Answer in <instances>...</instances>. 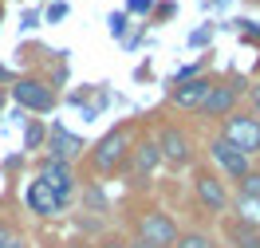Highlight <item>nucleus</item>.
I'll return each instance as SVG.
<instances>
[{"label":"nucleus","mask_w":260,"mask_h":248,"mask_svg":"<svg viewBox=\"0 0 260 248\" xmlns=\"http://www.w3.org/2000/svg\"><path fill=\"white\" fill-rule=\"evenodd\" d=\"M150 8V0H130V12H146Z\"/></svg>","instance_id":"nucleus-23"},{"label":"nucleus","mask_w":260,"mask_h":248,"mask_svg":"<svg viewBox=\"0 0 260 248\" xmlns=\"http://www.w3.org/2000/svg\"><path fill=\"white\" fill-rule=\"evenodd\" d=\"M209 91H213V79L197 75V79H181L170 99H174V107H181V111H201L205 99H209Z\"/></svg>","instance_id":"nucleus-7"},{"label":"nucleus","mask_w":260,"mask_h":248,"mask_svg":"<svg viewBox=\"0 0 260 248\" xmlns=\"http://www.w3.org/2000/svg\"><path fill=\"white\" fill-rule=\"evenodd\" d=\"M237 99H241V83H213L209 99H205V115L213 118H229L233 115V107H237Z\"/></svg>","instance_id":"nucleus-10"},{"label":"nucleus","mask_w":260,"mask_h":248,"mask_svg":"<svg viewBox=\"0 0 260 248\" xmlns=\"http://www.w3.org/2000/svg\"><path fill=\"white\" fill-rule=\"evenodd\" d=\"M221 232H225L229 248H260V229L256 225H244L241 217H225Z\"/></svg>","instance_id":"nucleus-13"},{"label":"nucleus","mask_w":260,"mask_h":248,"mask_svg":"<svg viewBox=\"0 0 260 248\" xmlns=\"http://www.w3.org/2000/svg\"><path fill=\"white\" fill-rule=\"evenodd\" d=\"M24 142H28V150H36L40 142H44V126H36V122H32V126H28V138H24Z\"/></svg>","instance_id":"nucleus-20"},{"label":"nucleus","mask_w":260,"mask_h":248,"mask_svg":"<svg viewBox=\"0 0 260 248\" xmlns=\"http://www.w3.org/2000/svg\"><path fill=\"white\" fill-rule=\"evenodd\" d=\"M174 248H217V244H213V236H205V232H181Z\"/></svg>","instance_id":"nucleus-17"},{"label":"nucleus","mask_w":260,"mask_h":248,"mask_svg":"<svg viewBox=\"0 0 260 248\" xmlns=\"http://www.w3.org/2000/svg\"><path fill=\"white\" fill-rule=\"evenodd\" d=\"M103 248H130L126 240H118V236H107V240H103Z\"/></svg>","instance_id":"nucleus-21"},{"label":"nucleus","mask_w":260,"mask_h":248,"mask_svg":"<svg viewBox=\"0 0 260 248\" xmlns=\"http://www.w3.org/2000/svg\"><path fill=\"white\" fill-rule=\"evenodd\" d=\"M126 154H130V130L126 126H114V130L95 146L91 162H95L99 173H111V169H118V165L126 162Z\"/></svg>","instance_id":"nucleus-3"},{"label":"nucleus","mask_w":260,"mask_h":248,"mask_svg":"<svg viewBox=\"0 0 260 248\" xmlns=\"http://www.w3.org/2000/svg\"><path fill=\"white\" fill-rule=\"evenodd\" d=\"M0 107H4V91H0Z\"/></svg>","instance_id":"nucleus-26"},{"label":"nucleus","mask_w":260,"mask_h":248,"mask_svg":"<svg viewBox=\"0 0 260 248\" xmlns=\"http://www.w3.org/2000/svg\"><path fill=\"white\" fill-rule=\"evenodd\" d=\"M233 217H241L244 225H256L260 229V197H241L237 193V213Z\"/></svg>","instance_id":"nucleus-15"},{"label":"nucleus","mask_w":260,"mask_h":248,"mask_svg":"<svg viewBox=\"0 0 260 248\" xmlns=\"http://www.w3.org/2000/svg\"><path fill=\"white\" fill-rule=\"evenodd\" d=\"M79 150H83V138H79V134L63 130V126H55V130H51V158H55V162H71Z\"/></svg>","instance_id":"nucleus-14"},{"label":"nucleus","mask_w":260,"mask_h":248,"mask_svg":"<svg viewBox=\"0 0 260 248\" xmlns=\"http://www.w3.org/2000/svg\"><path fill=\"white\" fill-rule=\"evenodd\" d=\"M48 16H51V20H63V16H67V8H63V4H51Z\"/></svg>","instance_id":"nucleus-22"},{"label":"nucleus","mask_w":260,"mask_h":248,"mask_svg":"<svg viewBox=\"0 0 260 248\" xmlns=\"http://www.w3.org/2000/svg\"><path fill=\"white\" fill-rule=\"evenodd\" d=\"M158 150H162V162L170 165H189V158H193V146H189L185 130H178V126H166L158 134Z\"/></svg>","instance_id":"nucleus-9"},{"label":"nucleus","mask_w":260,"mask_h":248,"mask_svg":"<svg viewBox=\"0 0 260 248\" xmlns=\"http://www.w3.org/2000/svg\"><path fill=\"white\" fill-rule=\"evenodd\" d=\"M83 205H87L91 213H107V193H103V185H87V193H83Z\"/></svg>","instance_id":"nucleus-16"},{"label":"nucleus","mask_w":260,"mask_h":248,"mask_svg":"<svg viewBox=\"0 0 260 248\" xmlns=\"http://www.w3.org/2000/svg\"><path fill=\"white\" fill-rule=\"evenodd\" d=\"M178 236H181V229L174 225V217L166 213V209H146V213L138 217V240H146L154 248H174Z\"/></svg>","instance_id":"nucleus-2"},{"label":"nucleus","mask_w":260,"mask_h":248,"mask_svg":"<svg viewBox=\"0 0 260 248\" xmlns=\"http://www.w3.org/2000/svg\"><path fill=\"white\" fill-rule=\"evenodd\" d=\"M0 248H28V240H24L8 221H0Z\"/></svg>","instance_id":"nucleus-18"},{"label":"nucleus","mask_w":260,"mask_h":248,"mask_svg":"<svg viewBox=\"0 0 260 248\" xmlns=\"http://www.w3.org/2000/svg\"><path fill=\"white\" fill-rule=\"evenodd\" d=\"M40 182L48 185L51 193H59V201L67 205L71 189H75V173H71V162H55V158H48V162L40 165Z\"/></svg>","instance_id":"nucleus-8"},{"label":"nucleus","mask_w":260,"mask_h":248,"mask_svg":"<svg viewBox=\"0 0 260 248\" xmlns=\"http://www.w3.org/2000/svg\"><path fill=\"white\" fill-rule=\"evenodd\" d=\"M256 107H260V91H256Z\"/></svg>","instance_id":"nucleus-27"},{"label":"nucleus","mask_w":260,"mask_h":248,"mask_svg":"<svg viewBox=\"0 0 260 248\" xmlns=\"http://www.w3.org/2000/svg\"><path fill=\"white\" fill-rule=\"evenodd\" d=\"M237 185H241V197H260V173L256 169H248Z\"/></svg>","instance_id":"nucleus-19"},{"label":"nucleus","mask_w":260,"mask_h":248,"mask_svg":"<svg viewBox=\"0 0 260 248\" xmlns=\"http://www.w3.org/2000/svg\"><path fill=\"white\" fill-rule=\"evenodd\" d=\"M130 248H154V244H146V240H134V244H130Z\"/></svg>","instance_id":"nucleus-24"},{"label":"nucleus","mask_w":260,"mask_h":248,"mask_svg":"<svg viewBox=\"0 0 260 248\" xmlns=\"http://www.w3.org/2000/svg\"><path fill=\"white\" fill-rule=\"evenodd\" d=\"M193 189H197V201H201L209 213H225V209H229V189H225V182H221L217 173H209V169H197Z\"/></svg>","instance_id":"nucleus-5"},{"label":"nucleus","mask_w":260,"mask_h":248,"mask_svg":"<svg viewBox=\"0 0 260 248\" xmlns=\"http://www.w3.org/2000/svg\"><path fill=\"white\" fill-rule=\"evenodd\" d=\"M209 154H213V162L221 165V173H225L229 182H241L244 173H248V158H244L241 150H233L225 138H213V142H209Z\"/></svg>","instance_id":"nucleus-6"},{"label":"nucleus","mask_w":260,"mask_h":248,"mask_svg":"<svg viewBox=\"0 0 260 248\" xmlns=\"http://www.w3.org/2000/svg\"><path fill=\"white\" fill-rule=\"evenodd\" d=\"M12 99L20 107H28V111H51L55 107V91L40 79H16L12 83Z\"/></svg>","instance_id":"nucleus-4"},{"label":"nucleus","mask_w":260,"mask_h":248,"mask_svg":"<svg viewBox=\"0 0 260 248\" xmlns=\"http://www.w3.org/2000/svg\"><path fill=\"white\" fill-rule=\"evenodd\" d=\"M67 248H95V244H83V240H75V244H67Z\"/></svg>","instance_id":"nucleus-25"},{"label":"nucleus","mask_w":260,"mask_h":248,"mask_svg":"<svg viewBox=\"0 0 260 248\" xmlns=\"http://www.w3.org/2000/svg\"><path fill=\"white\" fill-rule=\"evenodd\" d=\"M221 138H225L233 150H241L244 158H252V154H260V118L233 111V115L225 118V126H221Z\"/></svg>","instance_id":"nucleus-1"},{"label":"nucleus","mask_w":260,"mask_h":248,"mask_svg":"<svg viewBox=\"0 0 260 248\" xmlns=\"http://www.w3.org/2000/svg\"><path fill=\"white\" fill-rule=\"evenodd\" d=\"M158 162H162V150H158V142H138V146H130V154H126V169L134 173V178H146V173H154V169H158Z\"/></svg>","instance_id":"nucleus-12"},{"label":"nucleus","mask_w":260,"mask_h":248,"mask_svg":"<svg viewBox=\"0 0 260 248\" xmlns=\"http://www.w3.org/2000/svg\"><path fill=\"white\" fill-rule=\"evenodd\" d=\"M24 201H28V209H32L36 217H59V213H63V201H59V193H51V189L40 182V178L28 185Z\"/></svg>","instance_id":"nucleus-11"}]
</instances>
